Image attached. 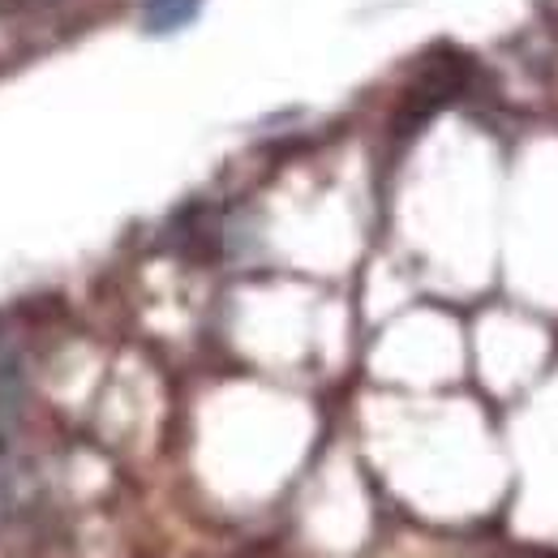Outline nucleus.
Wrapping results in <instances>:
<instances>
[{"mask_svg": "<svg viewBox=\"0 0 558 558\" xmlns=\"http://www.w3.org/2000/svg\"><path fill=\"white\" fill-rule=\"evenodd\" d=\"M26 421V365L13 349H0V447L17 438Z\"/></svg>", "mask_w": 558, "mask_h": 558, "instance_id": "obj_1", "label": "nucleus"}, {"mask_svg": "<svg viewBox=\"0 0 558 558\" xmlns=\"http://www.w3.org/2000/svg\"><path fill=\"white\" fill-rule=\"evenodd\" d=\"M198 9H203V0H146L142 17H146L150 35H177L198 17Z\"/></svg>", "mask_w": 558, "mask_h": 558, "instance_id": "obj_2", "label": "nucleus"}]
</instances>
